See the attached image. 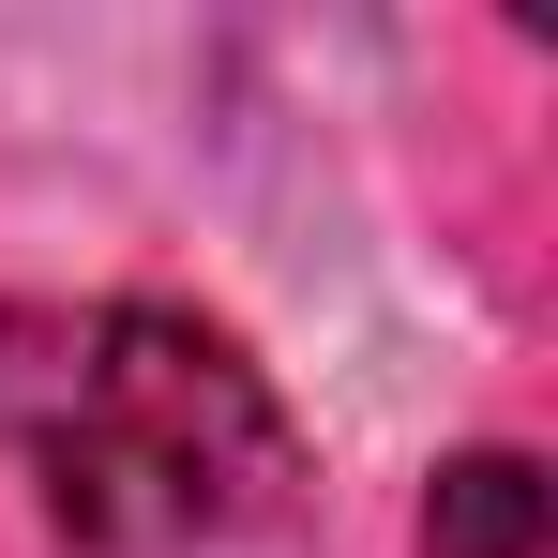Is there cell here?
Returning <instances> with one entry per match:
<instances>
[{"label":"cell","instance_id":"cell-1","mask_svg":"<svg viewBox=\"0 0 558 558\" xmlns=\"http://www.w3.org/2000/svg\"><path fill=\"white\" fill-rule=\"evenodd\" d=\"M0 453L46 529L92 558L257 544L302 498L287 392L182 302H15L0 317Z\"/></svg>","mask_w":558,"mask_h":558},{"label":"cell","instance_id":"cell-2","mask_svg":"<svg viewBox=\"0 0 558 558\" xmlns=\"http://www.w3.org/2000/svg\"><path fill=\"white\" fill-rule=\"evenodd\" d=\"M423 558H544V468L529 453H453L423 498Z\"/></svg>","mask_w":558,"mask_h":558}]
</instances>
